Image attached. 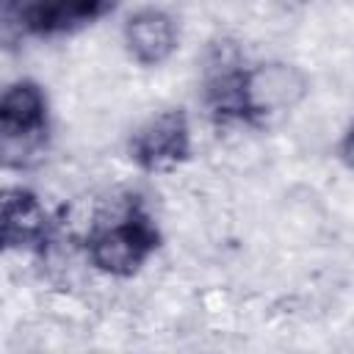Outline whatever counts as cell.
I'll use <instances>...</instances> for the list:
<instances>
[{
  "label": "cell",
  "mask_w": 354,
  "mask_h": 354,
  "mask_svg": "<svg viewBox=\"0 0 354 354\" xmlns=\"http://www.w3.org/2000/svg\"><path fill=\"white\" fill-rule=\"evenodd\" d=\"M310 91V80L301 66L290 61L243 64L235 88L238 122L266 124L290 113Z\"/></svg>",
  "instance_id": "2"
},
{
  "label": "cell",
  "mask_w": 354,
  "mask_h": 354,
  "mask_svg": "<svg viewBox=\"0 0 354 354\" xmlns=\"http://www.w3.org/2000/svg\"><path fill=\"white\" fill-rule=\"evenodd\" d=\"M58 232V216L25 185H8L3 194V243L6 249H44Z\"/></svg>",
  "instance_id": "6"
},
{
  "label": "cell",
  "mask_w": 354,
  "mask_h": 354,
  "mask_svg": "<svg viewBox=\"0 0 354 354\" xmlns=\"http://www.w3.org/2000/svg\"><path fill=\"white\" fill-rule=\"evenodd\" d=\"M122 41L127 55L138 66H160L174 55L180 28L166 8L141 6L133 14H127L122 25Z\"/></svg>",
  "instance_id": "7"
},
{
  "label": "cell",
  "mask_w": 354,
  "mask_h": 354,
  "mask_svg": "<svg viewBox=\"0 0 354 354\" xmlns=\"http://www.w3.org/2000/svg\"><path fill=\"white\" fill-rule=\"evenodd\" d=\"M340 160L346 163V169L354 174V124L346 130L343 141H340Z\"/></svg>",
  "instance_id": "8"
},
{
  "label": "cell",
  "mask_w": 354,
  "mask_h": 354,
  "mask_svg": "<svg viewBox=\"0 0 354 354\" xmlns=\"http://www.w3.org/2000/svg\"><path fill=\"white\" fill-rule=\"evenodd\" d=\"M116 0H3V22L19 36L50 39L111 14Z\"/></svg>",
  "instance_id": "4"
},
{
  "label": "cell",
  "mask_w": 354,
  "mask_h": 354,
  "mask_svg": "<svg viewBox=\"0 0 354 354\" xmlns=\"http://www.w3.org/2000/svg\"><path fill=\"white\" fill-rule=\"evenodd\" d=\"M160 232L136 194H119L91 205L88 232L83 238L86 260L108 277L127 279L155 254Z\"/></svg>",
  "instance_id": "1"
},
{
  "label": "cell",
  "mask_w": 354,
  "mask_h": 354,
  "mask_svg": "<svg viewBox=\"0 0 354 354\" xmlns=\"http://www.w3.org/2000/svg\"><path fill=\"white\" fill-rule=\"evenodd\" d=\"M130 160L147 174H166L183 166L191 155V122L183 108H169L149 116L130 136Z\"/></svg>",
  "instance_id": "5"
},
{
  "label": "cell",
  "mask_w": 354,
  "mask_h": 354,
  "mask_svg": "<svg viewBox=\"0 0 354 354\" xmlns=\"http://www.w3.org/2000/svg\"><path fill=\"white\" fill-rule=\"evenodd\" d=\"M50 133L47 91L30 80L17 77L0 94V138L6 166H25L30 155L44 147Z\"/></svg>",
  "instance_id": "3"
}]
</instances>
